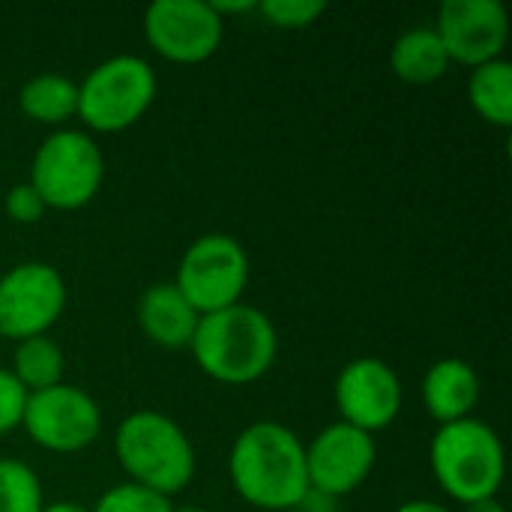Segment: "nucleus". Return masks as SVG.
<instances>
[{"label":"nucleus","mask_w":512,"mask_h":512,"mask_svg":"<svg viewBox=\"0 0 512 512\" xmlns=\"http://www.w3.org/2000/svg\"><path fill=\"white\" fill-rule=\"evenodd\" d=\"M174 512H213V510H204V507H174Z\"/></svg>","instance_id":"nucleus-29"},{"label":"nucleus","mask_w":512,"mask_h":512,"mask_svg":"<svg viewBox=\"0 0 512 512\" xmlns=\"http://www.w3.org/2000/svg\"><path fill=\"white\" fill-rule=\"evenodd\" d=\"M27 396L30 393L15 381V375L0 366V435H9L12 429L21 426Z\"/></svg>","instance_id":"nucleus-23"},{"label":"nucleus","mask_w":512,"mask_h":512,"mask_svg":"<svg viewBox=\"0 0 512 512\" xmlns=\"http://www.w3.org/2000/svg\"><path fill=\"white\" fill-rule=\"evenodd\" d=\"M66 309V282L45 261H21L0 276V339L45 336Z\"/></svg>","instance_id":"nucleus-9"},{"label":"nucleus","mask_w":512,"mask_h":512,"mask_svg":"<svg viewBox=\"0 0 512 512\" xmlns=\"http://www.w3.org/2000/svg\"><path fill=\"white\" fill-rule=\"evenodd\" d=\"M105 180V153L84 129L63 126L45 135L30 162V186L48 210H78L90 204Z\"/></svg>","instance_id":"nucleus-5"},{"label":"nucleus","mask_w":512,"mask_h":512,"mask_svg":"<svg viewBox=\"0 0 512 512\" xmlns=\"http://www.w3.org/2000/svg\"><path fill=\"white\" fill-rule=\"evenodd\" d=\"M3 210L12 222H21V225H33L45 216V201L39 198V192L24 180V183H15L9 186L6 198H3Z\"/></svg>","instance_id":"nucleus-24"},{"label":"nucleus","mask_w":512,"mask_h":512,"mask_svg":"<svg viewBox=\"0 0 512 512\" xmlns=\"http://www.w3.org/2000/svg\"><path fill=\"white\" fill-rule=\"evenodd\" d=\"M429 465L438 486L459 504L495 498L507 474L498 432L477 417L438 426L429 444Z\"/></svg>","instance_id":"nucleus-4"},{"label":"nucleus","mask_w":512,"mask_h":512,"mask_svg":"<svg viewBox=\"0 0 512 512\" xmlns=\"http://www.w3.org/2000/svg\"><path fill=\"white\" fill-rule=\"evenodd\" d=\"M480 402V375L462 357H441L423 375V405L438 426L474 417Z\"/></svg>","instance_id":"nucleus-15"},{"label":"nucleus","mask_w":512,"mask_h":512,"mask_svg":"<svg viewBox=\"0 0 512 512\" xmlns=\"http://www.w3.org/2000/svg\"><path fill=\"white\" fill-rule=\"evenodd\" d=\"M90 512H174V504H171V498L156 495V492L126 480L120 486H111L105 495H99V501L93 504Z\"/></svg>","instance_id":"nucleus-21"},{"label":"nucleus","mask_w":512,"mask_h":512,"mask_svg":"<svg viewBox=\"0 0 512 512\" xmlns=\"http://www.w3.org/2000/svg\"><path fill=\"white\" fill-rule=\"evenodd\" d=\"M201 312L183 297L174 282H156L138 297V327L159 348H189Z\"/></svg>","instance_id":"nucleus-14"},{"label":"nucleus","mask_w":512,"mask_h":512,"mask_svg":"<svg viewBox=\"0 0 512 512\" xmlns=\"http://www.w3.org/2000/svg\"><path fill=\"white\" fill-rule=\"evenodd\" d=\"M396 512H453L450 507L438 504V501H429V498H420V501H405Z\"/></svg>","instance_id":"nucleus-26"},{"label":"nucleus","mask_w":512,"mask_h":512,"mask_svg":"<svg viewBox=\"0 0 512 512\" xmlns=\"http://www.w3.org/2000/svg\"><path fill=\"white\" fill-rule=\"evenodd\" d=\"M432 27L450 63L468 69L504 57L510 39V15L501 0H444Z\"/></svg>","instance_id":"nucleus-13"},{"label":"nucleus","mask_w":512,"mask_h":512,"mask_svg":"<svg viewBox=\"0 0 512 512\" xmlns=\"http://www.w3.org/2000/svg\"><path fill=\"white\" fill-rule=\"evenodd\" d=\"M213 9L228 18V15H240V12H255L258 9V0H210Z\"/></svg>","instance_id":"nucleus-25"},{"label":"nucleus","mask_w":512,"mask_h":512,"mask_svg":"<svg viewBox=\"0 0 512 512\" xmlns=\"http://www.w3.org/2000/svg\"><path fill=\"white\" fill-rule=\"evenodd\" d=\"M39 512H90L87 507L75 504V501H54V504H45Z\"/></svg>","instance_id":"nucleus-28"},{"label":"nucleus","mask_w":512,"mask_h":512,"mask_svg":"<svg viewBox=\"0 0 512 512\" xmlns=\"http://www.w3.org/2000/svg\"><path fill=\"white\" fill-rule=\"evenodd\" d=\"M45 507L36 471L21 459H0V512H39Z\"/></svg>","instance_id":"nucleus-20"},{"label":"nucleus","mask_w":512,"mask_h":512,"mask_svg":"<svg viewBox=\"0 0 512 512\" xmlns=\"http://www.w3.org/2000/svg\"><path fill=\"white\" fill-rule=\"evenodd\" d=\"M390 69L405 84H432L447 75L450 57L432 24L408 27L390 48Z\"/></svg>","instance_id":"nucleus-16"},{"label":"nucleus","mask_w":512,"mask_h":512,"mask_svg":"<svg viewBox=\"0 0 512 512\" xmlns=\"http://www.w3.org/2000/svg\"><path fill=\"white\" fill-rule=\"evenodd\" d=\"M258 12L282 30H300L315 24L324 12V0H258Z\"/></svg>","instance_id":"nucleus-22"},{"label":"nucleus","mask_w":512,"mask_h":512,"mask_svg":"<svg viewBox=\"0 0 512 512\" xmlns=\"http://www.w3.org/2000/svg\"><path fill=\"white\" fill-rule=\"evenodd\" d=\"M18 108L42 126L63 129L78 117V81L63 72H39L21 84Z\"/></svg>","instance_id":"nucleus-17"},{"label":"nucleus","mask_w":512,"mask_h":512,"mask_svg":"<svg viewBox=\"0 0 512 512\" xmlns=\"http://www.w3.org/2000/svg\"><path fill=\"white\" fill-rule=\"evenodd\" d=\"M462 512H507V507L495 498H480V501H471V504H462Z\"/></svg>","instance_id":"nucleus-27"},{"label":"nucleus","mask_w":512,"mask_h":512,"mask_svg":"<svg viewBox=\"0 0 512 512\" xmlns=\"http://www.w3.org/2000/svg\"><path fill=\"white\" fill-rule=\"evenodd\" d=\"M147 45L171 63H204L225 39V18L210 0H153L144 9Z\"/></svg>","instance_id":"nucleus-10"},{"label":"nucleus","mask_w":512,"mask_h":512,"mask_svg":"<svg viewBox=\"0 0 512 512\" xmlns=\"http://www.w3.org/2000/svg\"><path fill=\"white\" fill-rule=\"evenodd\" d=\"M228 477L234 492L255 510H297L312 492L306 477V444L276 420L249 423L231 444Z\"/></svg>","instance_id":"nucleus-1"},{"label":"nucleus","mask_w":512,"mask_h":512,"mask_svg":"<svg viewBox=\"0 0 512 512\" xmlns=\"http://www.w3.org/2000/svg\"><path fill=\"white\" fill-rule=\"evenodd\" d=\"M249 273L252 264L243 243L231 234L210 231L186 246L174 285L201 315H210L240 303L249 285Z\"/></svg>","instance_id":"nucleus-7"},{"label":"nucleus","mask_w":512,"mask_h":512,"mask_svg":"<svg viewBox=\"0 0 512 512\" xmlns=\"http://www.w3.org/2000/svg\"><path fill=\"white\" fill-rule=\"evenodd\" d=\"M114 456L129 483L174 498L195 480L198 456L183 426L153 408L132 411L114 429Z\"/></svg>","instance_id":"nucleus-3"},{"label":"nucleus","mask_w":512,"mask_h":512,"mask_svg":"<svg viewBox=\"0 0 512 512\" xmlns=\"http://www.w3.org/2000/svg\"><path fill=\"white\" fill-rule=\"evenodd\" d=\"M0 342H3V339H0Z\"/></svg>","instance_id":"nucleus-30"},{"label":"nucleus","mask_w":512,"mask_h":512,"mask_svg":"<svg viewBox=\"0 0 512 512\" xmlns=\"http://www.w3.org/2000/svg\"><path fill=\"white\" fill-rule=\"evenodd\" d=\"M21 429L48 453H81L102 435V408L87 390L63 381L27 396Z\"/></svg>","instance_id":"nucleus-8"},{"label":"nucleus","mask_w":512,"mask_h":512,"mask_svg":"<svg viewBox=\"0 0 512 512\" xmlns=\"http://www.w3.org/2000/svg\"><path fill=\"white\" fill-rule=\"evenodd\" d=\"M189 351L207 378L243 387L255 384L273 369L279 333L267 312L240 300L228 309L201 315Z\"/></svg>","instance_id":"nucleus-2"},{"label":"nucleus","mask_w":512,"mask_h":512,"mask_svg":"<svg viewBox=\"0 0 512 512\" xmlns=\"http://www.w3.org/2000/svg\"><path fill=\"white\" fill-rule=\"evenodd\" d=\"M15 381L27 390V393H39L48 387L63 384V372H66V357L63 348L45 333V336H30L15 342V354H12V369Z\"/></svg>","instance_id":"nucleus-19"},{"label":"nucleus","mask_w":512,"mask_h":512,"mask_svg":"<svg viewBox=\"0 0 512 512\" xmlns=\"http://www.w3.org/2000/svg\"><path fill=\"white\" fill-rule=\"evenodd\" d=\"M468 99L471 108L492 126H512V63L507 57L474 66L468 75Z\"/></svg>","instance_id":"nucleus-18"},{"label":"nucleus","mask_w":512,"mask_h":512,"mask_svg":"<svg viewBox=\"0 0 512 512\" xmlns=\"http://www.w3.org/2000/svg\"><path fill=\"white\" fill-rule=\"evenodd\" d=\"M156 87V72L144 57H105L78 81V120L93 132H123L147 114Z\"/></svg>","instance_id":"nucleus-6"},{"label":"nucleus","mask_w":512,"mask_h":512,"mask_svg":"<svg viewBox=\"0 0 512 512\" xmlns=\"http://www.w3.org/2000/svg\"><path fill=\"white\" fill-rule=\"evenodd\" d=\"M375 459V435L336 420L306 444L309 492L324 498H345L369 480Z\"/></svg>","instance_id":"nucleus-11"},{"label":"nucleus","mask_w":512,"mask_h":512,"mask_svg":"<svg viewBox=\"0 0 512 512\" xmlns=\"http://www.w3.org/2000/svg\"><path fill=\"white\" fill-rule=\"evenodd\" d=\"M333 399L342 423L375 435L399 417L405 390L396 369L387 360L357 357L345 363L342 372L336 375Z\"/></svg>","instance_id":"nucleus-12"}]
</instances>
